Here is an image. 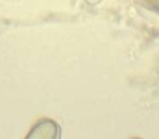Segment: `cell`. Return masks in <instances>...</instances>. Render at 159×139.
<instances>
[{
  "mask_svg": "<svg viewBox=\"0 0 159 139\" xmlns=\"http://www.w3.org/2000/svg\"><path fill=\"white\" fill-rule=\"evenodd\" d=\"M60 137V128L51 119L39 121L29 132L26 138H58Z\"/></svg>",
  "mask_w": 159,
  "mask_h": 139,
  "instance_id": "obj_1",
  "label": "cell"
}]
</instances>
